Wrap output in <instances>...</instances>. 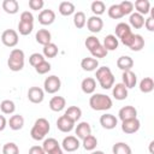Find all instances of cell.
Wrapping results in <instances>:
<instances>
[{"label":"cell","mask_w":154,"mask_h":154,"mask_svg":"<svg viewBox=\"0 0 154 154\" xmlns=\"http://www.w3.org/2000/svg\"><path fill=\"white\" fill-rule=\"evenodd\" d=\"M89 106L94 111H108V109L112 108L113 101L108 95L101 94V93H96V94H93L90 96Z\"/></svg>","instance_id":"1"},{"label":"cell","mask_w":154,"mask_h":154,"mask_svg":"<svg viewBox=\"0 0 154 154\" xmlns=\"http://www.w3.org/2000/svg\"><path fill=\"white\" fill-rule=\"evenodd\" d=\"M95 77L102 89H111L114 85V75L112 73L111 69L108 66H101L96 69Z\"/></svg>","instance_id":"2"},{"label":"cell","mask_w":154,"mask_h":154,"mask_svg":"<svg viewBox=\"0 0 154 154\" xmlns=\"http://www.w3.org/2000/svg\"><path fill=\"white\" fill-rule=\"evenodd\" d=\"M49 130H51L49 122L46 118H38L35 120V123L31 128L30 136L35 141H41V140H45V137L48 135Z\"/></svg>","instance_id":"3"},{"label":"cell","mask_w":154,"mask_h":154,"mask_svg":"<svg viewBox=\"0 0 154 154\" xmlns=\"http://www.w3.org/2000/svg\"><path fill=\"white\" fill-rule=\"evenodd\" d=\"M24 61H25V55L24 52L19 48H14L11 51L8 59H7V66L11 71L13 72H18L20 70H23L24 67Z\"/></svg>","instance_id":"4"},{"label":"cell","mask_w":154,"mask_h":154,"mask_svg":"<svg viewBox=\"0 0 154 154\" xmlns=\"http://www.w3.org/2000/svg\"><path fill=\"white\" fill-rule=\"evenodd\" d=\"M61 88V81L58 76L52 75L48 76L43 82V90L48 94H55Z\"/></svg>","instance_id":"5"},{"label":"cell","mask_w":154,"mask_h":154,"mask_svg":"<svg viewBox=\"0 0 154 154\" xmlns=\"http://www.w3.org/2000/svg\"><path fill=\"white\" fill-rule=\"evenodd\" d=\"M19 37H18V32L13 29H6L5 31H2L1 34V42L6 46V47H14L18 45Z\"/></svg>","instance_id":"6"},{"label":"cell","mask_w":154,"mask_h":154,"mask_svg":"<svg viewBox=\"0 0 154 154\" xmlns=\"http://www.w3.org/2000/svg\"><path fill=\"white\" fill-rule=\"evenodd\" d=\"M79 146H81L79 140H78L76 136H72V135L64 137V140H63V142H61V148H63V150L69 152V153H72V152L77 150V149L79 148Z\"/></svg>","instance_id":"7"},{"label":"cell","mask_w":154,"mask_h":154,"mask_svg":"<svg viewBox=\"0 0 154 154\" xmlns=\"http://www.w3.org/2000/svg\"><path fill=\"white\" fill-rule=\"evenodd\" d=\"M28 99L32 103H41L45 99V90L40 87H31L28 90Z\"/></svg>","instance_id":"8"},{"label":"cell","mask_w":154,"mask_h":154,"mask_svg":"<svg viewBox=\"0 0 154 154\" xmlns=\"http://www.w3.org/2000/svg\"><path fill=\"white\" fill-rule=\"evenodd\" d=\"M87 28L90 32L93 34H96V32H100L103 28V20L97 17V16H91L87 19Z\"/></svg>","instance_id":"9"},{"label":"cell","mask_w":154,"mask_h":154,"mask_svg":"<svg viewBox=\"0 0 154 154\" xmlns=\"http://www.w3.org/2000/svg\"><path fill=\"white\" fill-rule=\"evenodd\" d=\"M140 126H141V123L137 118H134V119H128V120H124L122 122V130L123 132L125 134H135L140 130Z\"/></svg>","instance_id":"10"},{"label":"cell","mask_w":154,"mask_h":154,"mask_svg":"<svg viewBox=\"0 0 154 154\" xmlns=\"http://www.w3.org/2000/svg\"><path fill=\"white\" fill-rule=\"evenodd\" d=\"M55 20V12L51 8L42 10L38 13V23L42 25H51Z\"/></svg>","instance_id":"11"},{"label":"cell","mask_w":154,"mask_h":154,"mask_svg":"<svg viewBox=\"0 0 154 154\" xmlns=\"http://www.w3.org/2000/svg\"><path fill=\"white\" fill-rule=\"evenodd\" d=\"M100 124L103 129L106 130H112L117 126L118 124V119L116 118V116L111 114V113H105L100 117Z\"/></svg>","instance_id":"12"},{"label":"cell","mask_w":154,"mask_h":154,"mask_svg":"<svg viewBox=\"0 0 154 154\" xmlns=\"http://www.w3.org/2000/svg\"><path fill=\"white\" fill-rule=\"evenodd\" d=\"M118 117L122 122L124 120H128V119H134V118H137V109L134 107V106H124L119 109L118 112Z\"/></svg>","instance_id":"13"},{"label":"cell","mask_w":154,"mask_h":154,"mask_svg":"<svg viewBox=\"0 0 154 154\" xmlns=\"http://www.w3.org/2000/svg\"><path fill=\"white\" fill-rule=\"evenodd\" d=\"M75 134H76V137L78 140H83L87 136L91 135V128H90V124L88 122H81L79 124H77L76 129H75Z\"/></svg>","instance_id":"14"},{"label":"cell","mask_w":154,"mask_h":154,"mask_svg":"<svg viewBox=\"0 0 154 154\" xmlns=\"http://www.w3.org/2000/svg\"><path fill=\"white\" fill-rule=\"evenodd\" d=\"M128 88L123 84V83H116L113 87H112V95L116 100L118 101H122V100H125L128 97Z\"/></svg>","instance_id":"15"},{"label":"cell","mask_w":154,"mask_h":154,"mask_svg":"<svg viewBox=\"0 0 154 154\" xmlns=\"http://www.w3.org/2000/svg\"><path fill=\"white\" fill-rule=\"evenodd\" d=\"M122 79H123L122 83H123L128 89L134 88V87L136 85V83H137V76H136V73L132 72L131 70H129V71H123V73H122Z\"/></svg>","instance_id":"16"},{"label":"cell","mask_w":154,"mask_h":154,"mask_svg":"<svg viewBox=\"0 0 154 154\" xmlns=\"http://www.w3.org/2000/svg\"><path fill=\"white\" fill-rule=\"evenodd\" d=\"M57 128L61 132H70L75 129V123L72 120H70L69 118H66L65 116H61L57 120Z\"/></svg>","instance_id":"17"},{"label":"cell","mask_w":154,"mask_h":154,"mask_svg":"<svg viewBox=\"0 0 154 154\" xmlns=\"http://www.w3.org/2000/svg\"><path fill=\"white\" fill-rule=\"evenodd\" d=\"M81 67L84 70V71H96V69L99 67V60L93 58V57H87V58H83L82 61H81Z\"/></svg>","instance_id":"18"},{"label":"cell","mask_w":154,"mask_h":154,"mask_svg":"<svg viewBox=\"0 0 154 154\" xmlns=\"http://www.w3.org/2000/svg\"><path fill=\"white\" fill-rule=\"evenodd\" d=\"M81 89L84 94H94L96 89V79L93 77H87L81 83Z\"/></svg>","instance_id":"19"},{"label":"cell","mask_w":154,"mask_h":154,"mask_svg":"<svg viewBox=\"0 0 154 154\" xmlns=\"http://www.w3.org/2000/svg\"><path fill=\"white\" fill-rule=\"evenodd\" d=\"M66 106V100L63 96H53L49 100V108L53 112H60L65 108Z\"/></svg>","instance_id":"20"},{"label":"cell","mask_w":154,"mask_h":154,"mask_svg":"<svg viewBox=\"0 0 154 154\" xmlns=\"http://www.w3.org/2000/svg\"><path fill=\"white\" fill-rule=\"evenodd\" d=\"M35 38H36L37 43H40L42 46H46V45L52 42L51 41L52 40V34L47 29H38V31L35 35Z\"/></svg>","instance_id":"21"},{"label":"cell","mask_w":154,"mask_h":154,"mask_svg":"<svg viewBox=\"0 0 154 154\" xmlns=\"http://www.w3.org/2000/svg\"><path fill=\"white\" fill-rule=\"evenodd\" d=\"M7 124H8L10 129H12L13 131H18L24 126V118L20 114H13L10 117Z\"/></svg>","instance_id":"22"},{"label":"cell","mask_w":154,"mask_h":154,"mask_svg":"<svg viewBox=\"0 0 154 154\" xmlns=\"http://www.w3.org/2000/svg\"><path fill=\"white\" fill-rule=\"evenodd\" d=\"M117 66L118 69H120L122 71H129L131 70V67L134 66V60L129 55H122L118 58L117 60Z\"/></svg>","instance_id":"23"},{"label":"cell","mask_w":154,"mask_h":154,"mask_svg":"<svg viewBox=\"0 0 154 154\" xmlns=\"http://www.w3.org/2000/svg\"><path fill=\"white\" fill-rule=\"evenodd\" d=\"M64 116L66 118H69L70 120H72L73 123H76L77 120H79V118L82 117V109L78 106H70L67 107V109L65 111Z\"/></svg>","instance_id":"24"},{"label":"cell","mask_w":154,"mask_h":154,"mask_svg":"<svg viewBox=\"0 0 154 154\" xmlns=\"http://www.w3.org/2000/svg\"><path fill=\"white\" fill-rule=\"evenodd\" d=\"M2 10L6 13L16 14L19 11V4L17 0H4L2 1Z\"/></svg>","instance_id":"25"},{"label":"cell","mask_w":154,"mask_h":154,"mask_svg":"<svg viewBox=\"0 0 154 154\" xmlns=\"http://www.w3.org/2000/svg\"><path fill=\"white\" fill-rule=\"evenodd\" d=\"M129 23L132 28L135 29H141L144 25V16L137 13V12H132L129 17Z\"/></svg>","instance_id":"26"},{"label":"cell","mask_w":154,"mask_h":154,"mask_svg":"<svg viewBox=\"0 0 154 154\" xmlns=\"http://www.w3.org/2000/svg\"><path fill=\"white\" fill-rule=\"evenodd\" d=\"M75 10H76V7H75L73 2H71V1H61L59 4V12L61 16H65V17L71 16L75 13Z\"/></svg>","instance_id":"27"},{"label":"cell","mask_w":154,"mask_h":154,"mask_svg":"<svg viewBox=\"0 0 154 154\" xmlns=\"http://www.w3.org/2000/svg\"><path fill=\"white\" fill-rule=\"evenodd\" d=\"M118 45H119V41H118V38L114 36V35H112V34H109V35H107L105 38H103V47H105V49L108 52V51H116L117 48H118Z\"/></svg>","instance_id":"28"},{"label":"cell","mask_w":154,"mask_h":154,"mask_svg":"<svg viewBox=\"0 0 154 154\" xmlns=\"http://www.w3.org/2000/svg\"><path fill=\"white\" fill-rule=\"evenodd\" d=\"M134 7L136 8V12L144 16L147 13H149L150 11V2L148 0H136L134 4Z\"/></svg>","instance_id":"29"},{"label":"cell","mask_w":154,"mask_h":154,"mask_svg":"<svg viewBox=\"0 0 154 154\" xmlns=\"http://www.w3.org/2000/svg\"><path fill=\"white\" fill-rule=\"evenodd\" d=\"M113 154H132V150L130 146L125 142H117L112 147Z\"/></svg>","instance_id":"30"},{"label":"cell","mask_w":154,"mask_h":154,"mask_svg":"<svg viewBox=\"0 0 154 154\" xmlns=\"http://www.w3.org/2000/svg\"><path fill=\"white\" fill-rule=\"evenodd\" d=\"M140 90L144 94H148L150 91H153L154 89V81L152 77H144L143 79H141L140 82Z\"/></svg>","instance_id":"31"},{"label":"cell","mask_w":154,"mask_h":154,"mask_svg":"<svg viewBox=\"0 0 154 154\" xmlns=\"http://www.w3.org/2000/svg\"><path fill=\"white\" fill-rule=\"evenodd\" d=\"M82 144H83V148L85 150L93 152V150H95V148L97 146V138L94 135H89V136H87L85 138L82 140Z\"/></svg>","instance_id":"32"},{"label":"cell","mask_w":154,"mask_h":154,"mask_svg":"<svg viewBox=\"0 0 154 154\" xmlns=\"http://www.w3.org/2000/svg\"><path fill=\"white\" fill-rule=\"evenodd\" d=\"M58 147H60V144H59V142L54 137H48V138H45L43 140L42 148H43V150H45L46 154H48L49 152H52L53 149H55Z\"/></svg>","instance_id":"33"},{"label":"cell","mask_w":154,"mask_h":154,"mask_svg":"<svg viewBox=\"0 0 154 154\" xmlns=\"http://www.w3.org/2000/svg\"><path fill=\"white\" fill-rule=\"evenodd\" d=\"M90 10H91V12L94 13V16L100 17L102 13H105V11H106V5H105V2L101 1V0H95V1L91 2Z\"/></svg>","instance_id":"34"},{"label":"cell","mask_w":154,"mask_h":154,"mask_svg":"<svg viewBox=\"0 0 154 154\" xmlns=\"http://www.w3.org/2000/svg\"><path fill=\"white\" fill-rule=\"evenodd\" d=\"M116 37L117 38H122L124 35H126V34H129L130 31H131V28H130V25L128 24V23H124V22H120V23H118L117 25H116Z\"/></svg>","instance_id":"35"},{"label":"cell","mask_w":154,"mask_h":154,"mask_svg":"<svg viewBox=\"0 0 154 154\" xmlns=\"http://www.w3.org/2000/svg\"><path fill=\"white\" fill-rule=\"evenodd\" d=\"M87 23V17L85 13L82 11H77L73 13V24L77 29H82Z\"/></svg>","instance_id":"36"},{"label":"cell","mask_w":154,"mask_h":154,"mask_svg":"<svg viewBox=\"0 0 154 154\" xmlns=\"http://www.w3.org/2000/svg\"><path fill=\"white\" fill-rule=\"evenodd\" d=\"M42 52H43L42 54H43L45 58H54V57L58 54L59 49H58V46H57L55 43L51 42V43L43 46V51H42Z\"/></svg>","instance_id":"37"},{"label":"cell","mask_w":154,"mask_h":154,"mask_svg":"<svg viewBox=\"0 0 154 154\" xmlns=\"http://www.w3.org/2000/svg\"><path fill=\"white\" fill-rule=\"evenodd\" d=\"M0 109L4 114H13L16 111V105L12 100H2L0 103Z\"/></svg>","instance_id":"38"},{"label":"cell","mask_w":154,"mask_h":154,"mask_svg":"<svg viewBox=\"0 0 154 154\" xmlns=\"http://www.w3.org/2000/svg\"><path fill=\"white\" fill-rule=\"evenodd\" d=\"M143 47H144V38H143V36L140 35V34H135L134 41H132V43H131V46L129 48L131 51H134V52H138Z\"/></svg>","instance_id":"39"},{"label":"cell","mask_w":154,"mask_h":154,"mask_svg":"<svg viewBox=\"0 0 154 154\" xmlns=\"http://www.w3.org/2000/svg\"><path fill=\"white\" fill-rule=\"evenodd\" d=\"M107 12H108V16H109L111 18H113V19H119V18H123V17H124V14H123V12H122V10H120L119 4H113V5H111V6L108 7Z\"/></svg>","instance_id":"40"},{"label":"cell","mask_w":154,"mask_h":154,"mask_svg":"<svg viewBox=\"0 0 154 154\" xmlns=\"http://www.w3.org/2000/svg\"><path fill=\"white\" fill-rule=\"evenodd\" d=\"M34 30V23H28V22H20L18 23V31L20 35L26 36Z\"/></svg>","instance_id":"41"},{"label":"cell","mask_w":154,"mask_h":154,"mask_svg":"<svg viewBox=\"0 0 154 154\" xmlns=\"http://www.w3.org/2000/svg\"><path fill=\"white\" fill-rule=\"evenodd\" d=\"M84 45H85L87 49H88L89 52H91V51H93V49H95L97 46H100V45H101V42H100V40H99L96 36L91 35V36H88V37L85 38Z\"/></svg>","instance_id":"42"},{"label":"cell","mask_w":154,"mask_h":154,"mask_svg":"<svg viewBox=\"0 0 154 154\" xmlns=\"http://www.w3.org/2000/svg\"><path fill=\"white\" fill-rule=\"evenodd\" d=\"M2 154H19V148L14 142H7L2 147Z\"/></svg>","instance_id":"43"},{"label":"cell","mask_w":154,"mask_h":154,"mask_svg":"<svg viewBox=\"0 0 154 154\" xmlns=\"http://www.w3.org/2000/svg\"><path fill=\"white\" fill-rule=\"evenodd\" d=\"M46 58L43 57V54L41 53H32L30 57H29V64L34 67H36L38 64H41L42 61H45Z\"/></svg>","instance_id":"44"},{"label":"cell","mask_w":154,"mask_h":154,"mask_svg":"<svg viewBox=\"0 0 154 154\" xmlns=\"http://www.w3.org/2000/svg\"><path fill=\"white\" fill-rule=\"evenodd\" d=\"M119 6H120V10H122V12H123L124 16L131 14L132 11H134V2H131V1H129V0L122 1V2L119 4Z\"/></svg>","instance_id":"45"},{"label":"cell","mask_w":154,"mask_h":154,"mask_svg":"<svg viewBox=\"0 0 154 154\" xmlns=\"http://www.w3.org/2000/svg\"><path fill=\"white\" fill-rule=\"evenodd\" d=\"M51 64L47 61V60H45V61H42L41 64H38L36 67H35V71L38 73V75H46L47 72H49L51 71Z\"/></svg>","instance_id":"46"},{"label":"cell","mask_w":154,"mask_h":154,"mask_svg":"<svg viewBox=\"0 0 154 154\" xmlns=\"http://www.w3.org/2000/svg\"><path fill=\"white\" fill-rule=\"evenodd\" d=\"M90 53H91L93 58L97 59V58H105V57L107 55V53H108V52L105 49V47H103L102 45H100V46H97L95 49H93Z\"/></svg>","instance_id":"47"},{"label":"cell","mask_w":154,"mask_h":154,"mask_svg":"<svg viewBox=\"0 0 154 154\" xmlns=\"http://www.w3.org/2000/svg\"><path fill=\"white\" fill-rule=\"evenodd\" d=\"M134 37H135V34H134L132 31H130L129 34L124 35V36L120 38V41H122V43H123L124 46L130 47V46H131V43H132V41H134Z\"/></svg>","instance_id":"48"},{"label":"cell","mask_w":154,"mask_h":154,"mask_svg":"<svg viewBox=\"0 0 154 154\" xmlns=\"http://www.w3.org/2000/svg\"><path fill=\"white\" fill-rule=\"evenodd\" d=\"M43 5H45V1L43 0H29V7L31 10H35V11L42 10Z\"/></svg>","instance_id":"49"},{"label":"cell","mask_w":154,"mask_h":154,"mask_svg":"<svg viewBox=\"0 0 154 154\" xmlns=\"http://www.w3.org/2000/svg\"><path fill=\"white\" fill-rule=\"evenodd\" d=\"M20 22H28V23H34V16L31 12L29 11H24L20 13V18H19Z\"/></svg>","instance_id":"50"},{"label":"cell","mask_w":154,"mask_h":154,"mask_svg":"<svg viewBox=\"0 0 154 154\" xmlns=\"http://www.w3.org/2000/svg\"><path fill=\"white\" fill-rule=\"evenodd\" d=\"M144 26L148 31H154V18L148 17L147 19H144Z\"/></svg>","instance_id":"51"},{"label":"cell","mask_w":154,"mask_h":154,"mask_svg":"<svg viewBox=\"0 0 154 154\" xmlns=\"http://www.w3.org/2000/svg\"><path fill=\"white\" fill-rule=\"evenodd\" d=\"M29 154H46L41 146H32L29 149Z\"/></svg>","instance_id":"52"},{"label":"cell","mask_w":154,"mask_h":154,"mask_svg":"<svg viewBox=\"0 0 154 154\" xmlns=\"http://www.w3.org/2000/svg\"><path fill=\"white\" fill-rule=\"evenodd\" d=\"M6 126H7V119L5 118V116L0 114V131H4Z\"/></svg>","instance_id":"53"},{"label":"cell","mask_w":154,"mask_h":154,"mask_svg":"<svg viewBox=\"0 0 154 154\" xmlns=\"http://www.w3.org/2000/svg\"><path fill=\"white\" fill-rule=\"evenodd\" d=\"M48 154H64V150H63V148H61V146H60V147L53 149L52 152H49Z\"/></svg>","instance_id":"54"},{"label":"cell","mask_w":154,"mask_h":154,"mask_svg":"<svg viewBox=\"0 0 154 154\" xmlns=\"http://www.w3.org/2000/svg\"><path fill=\"white\" fill-rule=\"evenodd\" d=\"M90 154H105L102 150H93Z\"/></svg>","instance_id":"55"}]
</instances>
